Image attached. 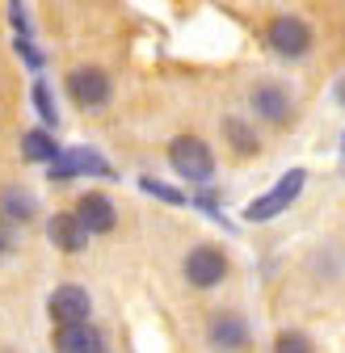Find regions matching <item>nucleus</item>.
Here are the masks:
<instances>
[{"label":"nucleus","instance_id":"22","mask_svg":"<svg viewBox=\"0 0 345 353\" xmlns=\"http://www.w3.org/2000/svg\"><path fill=\"white\" fill-rule=\"evenodd\" d=\"M17 55H21V59H26L30 68H42V55H38V51L30 47V38H17Z\"/></svg>","mask_w":345,"mask_h":353},{"label":"nucleus","instance_id":"24","mask_svg":"<svg viewBox=\"0 0 345 353\" xmlns=\"http://www.w3.org/2000/svg\"><path fill=\"white\" fill-rule=\"evenodd\" d=\"M9 248H13V240H9V232H5V228H0V256H5Z\"/></svg>","mask_w":345,"mask_h":353},{"label":"nucleus","instance_id":"25","mask_svg":"<svg viewBox=\"0 0 345 353\" xmlns=\"http://www.w3.org/2000/svg\"><path fill=\"white\" fill-rule=\"evenodd\" d=\"M341 172H345V135H341Z\"/></svg>","mask_w":345,"mask_h":353},{"label":"nucleus","instance_id":"21","mask_svg":"<svg viewBox=\"0 0 345 353\" xmlns=\"http://www.w3.org/2000/svg\"><path fill=\"white\" fill-rule=\"evenodd\" d=\"M190 202H194V206H202V210H206L210 219H224V214H219V198H215L210 190H202V194H194Z\"/></svg>","mask_w":345,"mask_h":353},{"label":"nucleus","instance_id":"14","mask_svg":"<svg viewBox=\"0 0 345 353\" xmlns=\"http://www.w3.org/2000/svg\"><path fill=\"white\" fill-rule=\"evenodd\" d=\"M224 139L232 143L236 156H257V152H262V143H257V130H253L244 118H236V114L224 118Z\"/></svg>","mask_w":345,"mask_h":353},{"label":"nucleus","instance_id":"20","mask_svg":"<svg viewBox=\"0 0 345 353\" xmlns=\"http://www.w3.org/2000/svg\"><path fill=\"white\" fill-rule=\"evenodd\" d=\"M9 21H13L17 38H30V13H26V5H9Z\"/></svg>","mask_w":345,"mask_h":353},{"label":"nucleus","instance_id":"16","mask_svg":"<svg viewBox=\"0 0 345 353\" xmlns=\"http://www.w3.org/2000/svg\"><path fill=\"white\" fill-rule=\"evenodd\" d=\"M139 190L152 194V198H160V202H168V206H186L190 202L177 185H164V181H156V176H139Z\"/></svg>","mask_w":345,"mask_h":353},{"label":"nucleus","instance_id":"5","mask_svg":"<svg viewBox=\"0 0 345 353\" xmlns=\"http://www.w3.org/2000/svg\"><path fill=\"white\" fill-rule=\"evenodd\" d=\"M228 256H224V248H215V244H194L190 252H186V261H181V274H186V282L194 286V290H210V286H219L224 278H228Z\"/></svg>","mask_w":345,"mask_h":353},{"label":"nucleus","instance_id":"3","mask_svg":"<svg viewBox=\"0 0 345 353\" xmlns=\"http://www.w3.org/2000/svg\"><path fill=\"white\" fill-rule=\"evenodd\" d=\"M304 185H308V168H290V172H282L278 185H274L270 194L253 198V202L244 206V219H248V223H270V219H278L282 210L295 206V198L304 194Z\"/></svg>","mask_w":345,"mask_h":353},{"label":"nucleus","instance_id":"13","mask_svg":"<svg viewBox=\"0 0 345 353\" xmlns=\"http://www.w3.org/2000/svg\"><path fill=\"white\" fill-rule=\"evenodd\" d=\"M21 156L30 164H55L63 152H59V143L47 135V130H26V135H21Z\"/></svg>","mask_w":345,"mask_h":353},{"label":"nucleus","instance_id":"11","mask_svg":"<svg viewBox=\"0 0 345 353\" xmlns=\"http://www.w3.org/2000/svg\"><path fill=\"white\" fill-rule=\"evenodd\" d=\"M55 353H106V332L93 324L55 328Z\"/></svg>","mask_w":345,"mask_h":353},{"label":"nucleus","instance_id":"17","mask_svg":"<svg viewBox=\"0 0 345 353\" xmlns=\"http://www.w3.org/2000/svg\"><path fill=\"white\" fill-rule=\"evenodd\" d=\"M274 353H316V345H312V336H308V332L286 328V332H278V336H274Z\"/></svg>","mask_w":345,"mask_h":353},{"label":"nucleus","instance_id":"23","mask_svg":"<svg viewBox=\"0 0 345 353\" xmlns=\"http://www.w3.org/2000/svg\"><path fill=\"white\" fill-rule=\"evenodd\" d=\"M333 101L345 110V76H337V84H333Z\"/></svg>","mask_w":345,"mask_h":353},{"label":"nucleus","instance_id":"12","mask_svg":"<svg viewBox=\"0 0 345 353\" xmlns=\"http://www.w3.org/2000/svg\"><path fill=\"white\" fill-rule=\"evenodd\" d=\"M34 210H38V202H34L30 190H21V185L0 190V219H5V223H30Z\"/></svg>","mask_w":345,"mask_h":353},{"label":"nucleus","instance_id":"8","mask_svg":"<svg viewBox=\"0 0 345 353\" xmlns=\"http://www.w3.org/2000/svg\"><path fill=\"white\" fill-rule=\"evenodd\" d=\"M248 105L257 110V118L270 122V126H286V122L295 118V97H290V88H282L278 80H262V84H253Z\"/></svg>","mask_w":345,"mask_h":353},{"label":"nucleus","instance_id":"2","mask_svg":"<svg viewBox=\"0 0 345 353\" xmlns=\"http://www.w3.org/2000/svg\"><path fill=\"white\" fill-rule=\"evenodd\" d=\"M312 42H316V34H312V26L299 13H278L266 26V47L278 59H304L312 51Z\"/></svg>","mask_w":345,"mask_h":353},{"label":"nucleus","instance_id":"4","mask_svg":"<svg viewBox=\"0 0 345 353\" xmlns=\"http://www.w3.org/2000/svg\"><path fill=\"white\" fill-rule=\"evenodd\" d=\"M63 88L80 110H106L114 101V80L101 68H72L63 76Z\"/></svg>","mask_w":345,"mask_h":353},{"label":"nucleus","instance_id":"10","mask_svg":"<svg viewBox=\"0 0 345 353\" xmlns=\"http://www.w3.org/2000/svg\"><path fill=\"white\" fill-rule=\"evenodd\" d=\"M47 236H51V244H55L59 252H68V256L84 252V244H89V232L80 228L76 210H63V214H55L51 223H47Z\"/></svg>","mask_w":345,"mask_h":353},{"label":"nucleus","instance_id":"1","mask_svg":"<svg viewBox=\"0 0 345 353\" xmlns=\"http://www.w3.org/2000/svg\"><path fill=\"white\" fill-rule=\"evenodd\" d=\"M168 168L177 172V176H186V181H194V185H210V176H215V152L198 135H177V139L168 143Z\"/></svg>","mask_w":345,"mask_h":353},{"label":"nucleus","instance_id":"18","mask_svg":"<svg viewBox=\"0 0 345 353\" xmlns=\"http://www.w3.org/2000/svg\"><path fill=\"white\" fill-rule=\"evenodd\" d=\"M76 160V172H97V176H114V168L97 156V152H72Z\"/></svg>","mask_w":345,"mask_h":353},{"label":"nucleus","instance_id":"15","mask_svg":"<svg viewBox=\"0 0 345 353\" xmlns=\"http://www.w3.org/2000/svg\"><path fill=\"white\" fill-rule=\"evenodd\" d=\"M30 101H34L38 118L47 122V126H59V114H55V101H51V88H47V80H34V88H30Z\"/></svg>","mask_w":345,"mask_h":353},{"label":"nucleus","instance_id":"19","mask_svg":"<svg viewBox=\"0 0 345 353\" xmlns=\"http://www.w3.org/2000/svg\"><path fill=\"white\" fill-rule=\"evenodd\" d=\"M72 176H80V172H76V160H72V152H63V156L51 164V181H72Z\"/></svg>","mask_w":345,"mask_h":353},{"label":"nucleus","instance_id":"7","mask_svg":"<svg viewBox=\"0 0 345 353\" xmlns=\"http://www.w3.org/2000/svg\"><path fill=\"white\" fill-rule=\"evenodd\" d=\"M89 312H93V299H89V290L76 286V282L55 286L51 299H47V316H51L55 328H80V324H89Z\"/></svg>","mask_w":345,"mask_h":353},{"label":"nucleus","instance_id":"6","mask_svg":"<svg viewBox=\"0 0 345 353\" xmlns=\"http://www.w3.org/2000/svg\"><path fill=\"white\" fill-rule=\"evenodd\" d=\"M206 341L215 353H248L253 345V328L240 312H232V307H219L210 320H206Z\"/></svg>","mask_w":345,"mask_h":353},{"label":"nucleus","instance_id":"9","mask_svg":"<svg viewBox=\"0 0 345 353\" xmlns=\"http://www.w3.org/2000/svg\"><path fill=\"white\" fill-rule=\"evenodd\" d=\"M76 219H80V228L89 232V236H110L118 228V210L106 194H84L76 202Z\"/></svg>","mask_w":345,"mask_h":353}]
</instances>
